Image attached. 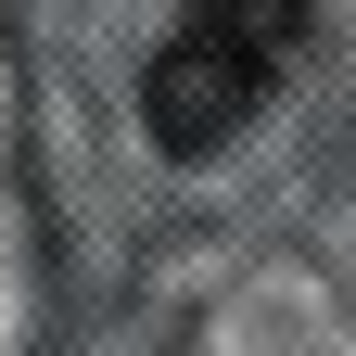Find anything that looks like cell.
Instances as JSON below:
<instances>
[{
  "instance_id": "cell-1",
  "label": "cell",
  "mask_w": 356,
  "mask_h": 356,
  "mask_svg": "<svg viewBox=\"0 0 356 356\" xmlns=\"http://www.w3.org/2000/svg\"><path fill=\"white\" fill-rule=\"evenodd\" d=\"M293 51H305V0H191L178 38L153 51V76H140L153 153H216V140H242V127L267 115V89L293 76Z\"/></svg>"
}]
</instances>
